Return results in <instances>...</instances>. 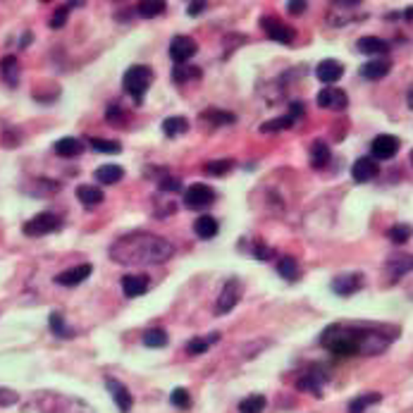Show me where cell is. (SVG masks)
<instances>
[{
    "label": "cell",
    "mask_w": 413,
    "mask_h": 413,
    "mask_svg": "<svg viewBox=\"0 0 413 413\" xmlns=\"http://www.w3.org/2000/svg\"><path fill=\"white\" fill-rule=\"evenodd\" d=\"M93 177H96V182H101V184H117L119 180L124 177V170L119 165H101L96 172H93Z\"/></svg>",
    "instance_id": "obj_27"
},
{
    "label": "cell",
    "mask_w": 413,
    "mask_h": 413,
    "mask_svg": "<svg viewBox=\"0 0 413 413\" xmlns=\"http://www.w3.org/2000/svg\"><path fill=\"white\" fill-rule=\"evenodd\" d=\"M91 273H93V265L81 263V265H77V268H70V270H65V273H60L55 277V282L62 287H77V285H81Z\"/></svg>",
    "instance_id": "obj_20"
},
{
    "label": "cell",
    "mask_w": 413,
    "mask_h": 413,
    "mask_svg": "<svg viewBox=\"0 0 413 413\" xmlns=\"http://www.w3.org/2000/svg\"><path fill=\"white\" fill-rule=\"evenodd\" d=\"M370 153H373L375 160H390L399 153V139L392 137V134H380V137L373 139L370 144Z\"/></svg>",
    "instance_id": "obj_13"
},
{
    "label": "cell",
    "mask_w": 413,
    "mask_h": 413,
    "mask_svg": "<svg viewBox=\"0 0 413 413\" xmlns=\"http://www.w3.org/2000/svg\"><path fill=\"white\" fill-rule=\"evenodd\" d=\"M146 289H148V280H146V277H141V275H124L122 277V291H124V296H129V299L141 296Z\"/></svg>",
    "instance_id": "obj_26"
},
{
    "label": "cell",
    "mask_w": 413,
    "mask_h": 413,
    "mask_svg": "<svg viewBox=\"0 0 413 413\" xmlns=\"http://www.w3.org/2000/svg\"><path fill=\"white\" fill-rule=\"evenodd\" d=\"M144 344L151 349H160L167 344V332L160 330V327H151V330L144 332Z\"/></svg>",
    "instance_id": "obj_37"
},
{
    "label": "cell",
    "mask_w": 413,
    "mask_h": 413,
    "mask_svg": "<svg viewBox=\"0 0 413 413\" xmlns=\"http://www.w3.org/2000/svg\"><path fill=\"white\" fill-rule=\"evenodd\" d=\"M325 383H327V370L323 368V365H311L308 370H303L296 387H299L301 392H311V394L320 396Z\"/></svg>",
    "instance_id": "obj_7"
},
{
    "label": "cell",
    "mask_w": 413,
    "mask_h": 413,
    "mask_svg": "<svg viewBox=\"0 0 413 413\" xmlns=\"http://www.w3.org/2000/svg\"><path fill=\"white\" fill-rule=\"evenodd\" d=\"M396 337V330L361 323H334L320 334V347L334 356H378Z\"/></svg>",
    "instance_id": "obj_1"
},
{
    "label": "cell",
    "mask_w": 413,
    "mask_h": 413,
    "mask_svg": "<svg viewBox=\"0 0 413 413\" xmlns=\"http://www.w3.org/2000/svg\"><path fill=\"white\" fill-rule=\"evenodd\" d=\"M332 153H330V146L325 144V141H313L311 146V165L316 167V170H323L327 163H330Z\"/></svg>",
    "instance_id": "obj_28"
},
{
    "label": "cell",
    "mask_w": 413,
    "mask_h": 413,
    "mask_svg": "<svg viewBox=\"0 0 413 413\" xmlns=\"http://www.w3.org/2000/svg\"><path fill=\"white\" fill-rule=\"evenodd\" d=\"M201 77V70L193 65H180L172 70V81L175 84H186V81H193Z\"/></svg>",
    "instance_id": "obj_34"
},
{
    "label": "cell",
    "mask_w": 413,
    "mask_h": 413,
    "mask_svg": "<svg viewBox=\"0 0 413 413\" xmlns=\"http://www.w3.org/2000/svg\"><path fill=\"white\" fill-rule=\"evenodd\" d=\"M361 287H363V275H361V273H347V275L334 277L330 289L337 296H352V294H356Z\"/></svg>",
    "instance_id": "obj_16"
},
{
    "label": "cell",
    "mask_w": 413,
    "mask_h": 413,
    "mask_svg": "<svg viewBox=\"0 0 413 413\" xmlns=\"http://www.w3.org/2000/svg\"><path fill=\"white\" fill-rule=\"evenodd\" d=\"M318 106L325 108V111H347L349 106V96L337 86H325L318 93Z\"/></svg>",
    "instance_id": "obj_12"
},
{
    "label": "cell",
    "mask_w": 413,
    "mask_h": 413,
    "mask_svg": "<svg viewBox=\"0 0 413 413\" xmlns=\"http://www.w3.org/2000/svg\"><path fill=\"white\" fill-rule=\"evenodd\" d=\"M287 8H289L291 15H303V10H306L308 5L306 3H294V0H291V3H287Z\"/></svg>",
    "instance_id": "obj_49"
},
{
    "label": "cell",
    "mask_w": 413,
    "mask_h": 413,
    "mask_svg": "<svg viewBox=\"0 0 413 413\" xmlns=\"http://www.w3.org/2000/svg\"><path fill=\"white\" fill-rule=\"evenodd\" d=\"M19 401V394L12 390H5V387H0V406H12Z\"/></svg>",
    "instance_id": "obj_46"
},
{
    "label": "cell",
    "mask_w": 413,
    "mask_h": 413,
    "mask_svg": "<svg viewBox=\"0 0 413 413\" xmlns=\"http://www.w3.org/2000/svg\"><path fill=\"white\" fill-rule=\"evenodd\" d=\"M203 10H206V3H189V15H191V17L201 15Z\"/></svg>",
    "instance_id": "obj_50"
},
{
    "label": "cell",
    "mask_w": 413,
    "mask_h": 413,
    "mask_svg": "<svg viewBox=\"0 0 413 413\" xmlns=\"http://www.w3.org/2000/svg\"><path fill=\"white\" fill-rule=\"evenodd\" d=\"M60 224L62 222L55 213H39V215H34L29 222H24L22 232L27 234V237H44V234L57 232Z\"/></svg>",
    "instance_id": "obj_5"
},
{
    "label": "cell",
    "mask_w": 413,
    "mask_h": 413,
    "mask_svg": "<svg viewBox=\"0 0 413 413\" xmlns=\"http://www.w3.org/2000/svg\"><path fill=\"white\" fill-rule=\"evenodd\" d=\"M201 119H208L211 124H215V127H220V124H234V115L232 113H224V111H215V108H211L208 113L201 115Z\"/></svg>",
    "instance_id": "obj_39"
},
{
    "label": "cell",
    "mask_w": 413,
    "mask_h": 413,
    "mask_svg": "<svg viewBox=\"0 0 413 413\" xmlns=\"http://www.w3.org/2000/svg\"><path fill=\"white\" fill-rule=\"evenodd\" d=\"M411 163H413V151H411Z\"/></svg>",
    "instance_id": "obj_53"
},
{
    "label": "cell",
    "mask_w": 413,
    "mask_h": 413,
    "mask_svg": "<svg viewBox=\"0 0 413 413\" xmlns=\"http://www.w3.org/2000/svg\"><path fill=\"white\" fill-rule=\"evenodd\" d=\"M239 299H242V282H239L237 277H229V280L224 282L220 296H218L215 313H218V316H224V313H229L239 303Z\"/></svg>",
    "instance_id": "obj_6"
},
{
    "label": "cell",
    "mask_w": 413,
    "mask_h": 413,
    "mask_svg": "<svg viewBox=\"0 0 413 413\" xmlns=\"http://www.w3.org/2000/svg\"><path fill=\"white\" fill-rule=\"evenodd\" d=\"M106 119H108V122H113L115 127H122V122L127 119V115H124V111L117 106V103H113V106L106 111Z\"/></svg>",
    "instance_id": "obj_45"
},
{
    "label": "cell",
    "mask_w": 413,
    "mask_h": 413,
    "mask_svg": "<svg viewBox=\"0 0 413 413\" xmlns=\"http://www.w3.org/2000/svg\"><path fill=\"white\" fill-rule=\"evenodd\" d=\"M232 167H234V160H211V163H206V172L213 177H222L227 175Z\"/></svg>",
    "instance_id": "obj_43"
},
{
    "label": "cell",
    "mask_w": 413,
    "mask_h": 413,
    "mask_svg": "<svg viewBox=\"0 0 413 413\" xmlns=\"http://www.w3.org/2000/svg\"><path fill=\"white\" fill-rule=\"evenodd\" d=\"M404 17H406V19H413V8H406V12H404Z\"/></svg>",
    "instance_id": "obj_51"
},
{
    "label": "cell",
    "mask_w": 413,
    "mask_h": 413,
    "mask_svg": "<svg viewBox=\"0 0 413 413\" xmlns=\"http://www.w3.org/2000/svg\"><path fill=\"white\" fill-rule=\"evenodd\" d=\"M385 273L390 277V282H396L404 275L413 273V256H392V258H387Z\"/></svg>",
    "instance_id": "obj_18"
},
{
    "label": "cell",
    "mask_w": 413,
    "mask_h": 413,
    "mask_svg": "<svg viewBox=\"0 0 413 413\" xmlns=\"http://www.w3.org/2000/svg\"><path fill=\"white\" fill-rule=\"evenodd\" d=\"M218 339H220L218 332H213L211 337H193L189 342V347H186V352H189L191 356H201V354H206L208 349H211V344L218 342Z\"/></svg>",
    "instance_id": "obj_33"
},
{
    "label": "cell",
    "mask_w": 413,
    "mask_h": 413,
    "mask_svg": "<svg viewBox=\"0 0 413 413\" xmlns=\"http://www.w3.org/2000/svg\"><path fill=\"white\" fill-rule=\"evenodd\" d=\"M356 48L365 55H385L390 50V44L380 36H363L356 41Z\"/></svg>",
    "instance_id": "obj_22"
},
{
    "label": "cell",
    "mask_w": 413,
    "mask_h": 413,
    "mask_svg": "<svg viewBox=\"0 0 413 413\" xmlns=\"http://www.w3.org/2000/svg\"><path fill=\"white\" fill-rule=\"evenodd\" d=\"M196 50H198V46L191 36L182 34V36H175V39L170 41V57L177 62V65H186V62L196 55Z\"/></svg>",
    "instance_id": "obj_10"
},
{
    "label": "cell",
    "mask_w": 413,
    "mask_h": 413,
    "mask_svg": "<svg viewBox=\"0 0 413 413\" xmlns=\"http://www.w3.org/2000/svg\"><path fill=\"white\" fill-rule=\"evenodd\" d=\"M265 411V396L263 394H251L239 404V413H263Z\"/></svg>",
    "instance_id": "obj_36"
},
{
    "label": "cell",
    "mask_w": 413,
    "mask_h": 413,
    "mask_svg": "<svg viewBox=\"0 0 413 413\" xmlns=\"http://www.w3.org/2000/svg\"><path fill=\"white\" fill-rule=\"evenodd\" d=\"M70 8L72 5H60V8L55 10V15L50 17V29H62L67 22V15H70Z\"/></svg>",
    "instance_id": "obj_44"
},
{
    "label": "cell",
    "mask_w": 413,
    "mask_h": 413,
    "mask_svg": "<svg viewBox=\"0 0 413 413\" xmlns=\"http://www.w3.org/2000/svg\"><path fill=\"white\" fill-rule=\"evenodd\" d=\"M260 27L265 29V34H268V39L277 41V44L289 46V44H294V39H296V31L291 29L289 24L280 22V19H277V17H263V19H260Z\"/></svg>",
    "instance_id": "obj_9"
},
{
    "label": "cell",
    "mask_w": 413,
    "mask_h": 413,
    "mask_svg": "<svg viewBox=\"0 0 413 413\" xmlns=\"http://www.w3.org/2000/svg\"><path fill=\"white\" fill-rule=\"evenodd\" d=\"M167 10V3L163 0H148V3H139V15L141 17H158V15H163Z\"/></svg>",
    "instance_id": "obj_38"
},
{
    "label": "cell",
    "mask_w": 413,
    "mask_h": 413,
    "mask_svg": "<svg viewBox=\"0 0 413 413\" xmlns=\"http://www.w3.org/2000/svg\"><path fill=\"white\" fill-rule=\"evenodd\" d=\"M409 108H413V86L409 88Z\"/></svg>",
    "instance_id": "obj_52"
},
{
    "label": "cell",
    "mask_w": 413,
    "mask_h": 413,
    "mask_svg": "<svg viewBox=\"0 0 413 413\" xmlns=\"http://www.w3.org/2000/svg\"><path fill=\"white\" fill-rule=\"evenodd\" d=\"M77 198H79L81 206H86V208H96V206H101V203L106 201L103 191L98 189V186H91V184L77 186Z\"/></svg>",
    "instance_id": "obj_25"
},
{
    "label": "cell",
    "mask_w": 413,
    "mask_h": 413,
    "mask_svg": "<svg viewBox=\"0 0 413 413\" xmlns=\"http://www.w3.org/2000/svg\"><path fill=\"white\" fill-rule=\"evenodd\" d=\"M383 401V394L380 392H365V394H358L356 399H352L349 404V413H365L373 404Z\"/></svg>",
    "instance_id": "obj_29"
},
{
    "label": "cell",
    "mask_w": 413,
    "mask_h": 413,
    "mask_svg": "<svg viewBox=\"0 0 413 413\" xmlns=\"http://www.w3.org/2000/svg\"><path fill=\"white\" fill-rule=\"evenodd\" d=\"M277 273L280 277H285V280H296V275H299V263H296V258H291V256H282L280 263H277Z\"/></svg>",
    "instance_id": "obj_35"
},
{
    "label": "cell",
    "mask_w": 413,
    "mask_h": 413,
    "mask_svg": "<svg viewBox=\"0 0 413 413\" xmlns=\"http://www.w3.org/2000/svg\"><path fill=\"white\" fill-rule=\"evenodd\" d=\"M160 189L163 191H182V184H180V180H175V177H163V180H160Z\"/></svg>",
    "instance_id": "obj_48"
},
{
    "label": "cell",
    "mask_w": 413,
    "mask_h": 413,
    "mask_svg": "<svg viewBox=\"0 0 413 413\" xmlns=\"http://www.w3.org/2000/svg\"><path fill=\"white\" fill-rule=\"evenodd\" d=\"M106 387H108V392H111V396H113L115 406L119 409V413L132 411L134 396H132V392L127 390V385H122L119 380H115V378H106Z\"/></svg>",
    "instance_id": "obj_14"
},
{
    "label": "cell",
    "mask_w": 413,
    "mask_h": 413,
    "mask_svg": "<svg viewBox=\"0 0 413 413\" xmlns=\"http://www.w3.org/2000/svg\"><path fill=\"white\" fill-rule=\"evenodd\" d=\"M303 115V103L301 101H294L289 108V115H285V117H277V119H270V122L260 124V132L270 134V132H282V129H289L296 124V119H299Z\"/></svg>",
    "instance_id": "obj_15"
},
{
    "label": "cell",
    "mask_w": 413,
    "mask_h": 413,
    "mask_svg": "<svg viewBox=\"0 0 413 413\" xmlns=\"http://www.w3.org/2000/svg\"><path fill=\"white\" fill-rule=\"evenodd\" d=\"M151 81H153V72H151V67H144V65L129 67V70L124 72V77H122L124 91L132 96V101L137 103V106L141 103V98H144V93L148 91Z\"/></svg>",
    "instance_id": "obj_4"
},
{
    "label": "cell",
    "mask_w": 413,
    "mask_h": 413,
    "mask_svg": "<svg viewBox=\"0 0 413 413\" xmlns=\"http://www.w3.org/2000/svg\"><path fill=\"white\" fill-rule=\"evenodd\" d=\"M0 77L8 86H17L19 84V60L15 55H5L0 60Z\"/></svg>",
    "instance_id": "obj_23"
},
{
    "label": "cell",
    "mask_w": 413,
    "mask_h": 413,
    "mask_svg": "<svg viewBox=\"0 0 413 413\" xmlns=\"http://www.w3.org/2000/svg\"><path fill=\"white\" fill-rule=\"evenodd\" d=\"M186 129H189V122H186V117H167L163 119V134L165 137H170V139H175V137H180V134H184Z\"/></svg>",
    "instance_id": "obj_32"
},
{
    "label": "cell",
    "mask_w": 413,
    "mask_h": 413,
    "mask_svg": "<svg viewBox=\"0 0 413 413\" xmlns=\"http://www.w3.org/2000/svg\"><path fill=\"white\" fill-rule=\"evenodd\" d=\"M175 256L167 239L148 232H132L119 237L111 247V258L119 265H160Z\"/></svg>",
    "instance_id": "obj_2"
},
{
    "label": "cell",
    "mask_w": 413,
    "mask_h": 413,
    "mask_svg": "<svg viewBox=\"0 0 413 413\" xmlns=\"http://www.w3.org/2000/svg\"><path fill=\"white\" fill-rule=\"evenodd\" d=\"M253 256L258 260H270L275 256V251L270 247H265V244H253Z\"/></svg>",
    "instance_id": "obj_47"
},
{
    "label": "cell",
    "mask_w": 413,
    "mask_h": 413,
    "mask_svg": "<svg viewBox=\"0 0 413 413\" xmlns=\"http://www.w3.org/2000/svg\"><path fill=\"white\" fill-rule=\"evenodd\" d=\"M361 3H332L330 12H327V24L330 27H344V24L354 22L358 15Z\"/></svg>",
    "instance_id": "obj_11"
},
{
    "label": "cell",
    "mask_w": 413,
    "mask_h": 413,
    "mask_svg": "<svg viewBox=\"0 0 413 413\" xmlns=\"http://www.w3.org/2000/svg\"><path fill=\"white\" fill-rule=\"evenodd\" d=\"M193 232H196L198 239H213L218 232H220V222L213 215H201L193 222Z\"/></svg>",
    "instance_id": "obj_24"
},
{
    "label": "cell",
    "mask_w": 413,
    "mask_h": 413,
    "mask_svg": "<svg viewBox=\"0 0 413 413\" xmlns=\"http://www.w3.org/2000/svg\"><path fill=\"white\" fill-rule=\"evenodd\" d=\"M316 77L323 84H337L344 77V65L339 60H332V57H327V60L318 62Z\"/></svg>",
    "instance_id": "obj_19"
},
{
    "label": "cell",
    "mask_w": 413,
    "mask_h": 413,
    "mask_svg": "<svg viewBox=\"0 0 413 413\" xmlns=\"http://www.w3.org/2000/svg\"><path fill=\"white\" fill-rule=\"evenodd\" d=\"M88 144H91L93 151H98V153H108V155H117L119 151H122V146H119L117 141H108V139H91Z\"/></svg>",
    "instance_id": "obj_40"
},
{
    "label": "cell",
    "mask_w": 413,
    "mask_h": 413,
    "mask_svg": "<svg viewBox=\"0 0 413 413\" xmlns=\"http://www.w3.org/2000/svg\"><path fill=\"white\" fill-rule=\"evenodd\" d=\"M170 404L175 406V409H189L191 406V396H189V392L184 390V387H177L175 392L170 394Z\"/></svg>",
    "instance_id": "obj_42"
},
{
    "label": "cell",
    "mask_w": 413,
    "mask_h": 413,
    "mask_svg": "<svg viewBox=\"0 0 413 413\" xmlns=\"http://www.w3.org/2000/svg\"><path fill=\"white\" fill-rule=\"evenodd\" d=\"M390 60H383V57H378V60H370L365 62L363 67H361V77L368 81H378L383 79V77L390 75Z\"/></svg>",
    "instance_id": "obj_21"
},
{
    "label": "cell",
    "mask_w": 413,
    "mask_h": 413,
    "mask_svg": "<svg viewBox=\"0 0 413 413\" xmlns=\"http://www.w3.org/2000/svg\"><path fill=\"white\" fill-rule=\"evenodd\" d=\"M39 413H93L88 404H84L77 396H67L60 392H41L36 396Z\"/></svg>",
    "instance_id": "obj_3"
},
{
    "label": "cell",
    "mask_w": 413,
    "mask_h": 413,
    "mask_svg": "<svg viewBox=\"0 0 413 413\" xmlns=\"http://www.w3.org/2000/svg\"><path fill=\"white\" fill-rule=\"evenodd\" d=\"M378 175H380V165L375 163V158H368V155L358 158L356 163L352 165V177H354V182H358V184H365V182L375 180Z\"/></svg>",
    "instance_id": "obj_17"
},
{
    "label": "cell",
    "mask_w": 413,
    "mask_h": 413,
    "mask_svg": "<svg viewBox=\"0 0 413 413\" xmlns=\"http://www.w3.org/2000/svg\"><path fill=\"white\" fill-rule=\"evenodd\" d=\"M81 151H84V144L75 137H65L55 144V153L62 155V158H77Z\"/></svg>",
    "instance_id": "obj_30"
},
{
    "label": "cell",
    "mask_w": 413,
    "mask_h": 413,
    "mask_svg": "<svg viewBox=\"0 0 413 413\" xmlns=\"http://www.w3.org/2000/svg\"><path fill=\"white\" fill-rule=\"evenodd\" d=\"M184 203L191 211H203V208L215 203V191L208 184H191L189 189L184 191Z\"/></svg>",
    "instance_id": "obj_8"
},
{
    "label": "cell",
    "mask_w": 413,
    "mask_h": 413,
    "mask_svg": "<svg viewBox=\"0 0 413 413\" xmlns=\"http://www.w3.org/2000/svg\"><path fill=\"white\" fill-rule=\"evenodd\" d=\"M48 325H50V332H53L55 337H60V339H70V337H75V332H72L70 327H67V323H65V318H62V313H60V311H53V313H50Z\"/></svg>",
    "instance_id": "obj_31"
},
{
    "label": "cell",
    "mask_w": 413,
    "mask_h": 413,
    "mask_svg": "<svg viewBox=\"0 0 413 413\" xmlns=\"http://www.w3.org/2000/svg\"><path fill=\"white\" fill-rule=\"evenodd\" d=\"M411 234H413L411 224H394V227L387 232V237H390L394 244H406L411 239Z\"/></svg>",
    "instance_id": "obj_41"
}]
</instances>
